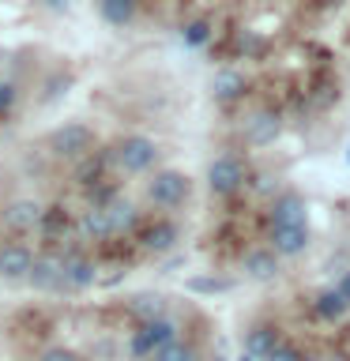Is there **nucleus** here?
I'll use <instances>...</instances> for the list:
<instances>
[{
  "mask_svg": "<svg viewBox=\"0 0 350 361\" xmlns=\"http://www.w3.org/2000/svg\"><path fill=\"white\" fill-rule=\"evenodd\" d=\"M335 290H339V298H343V301L350 305V271H346L343 279H339V286H335Z\"/></svg>",
  "mask_w": 350,
  "mask_h": 361,
  "instance_id": "31",
  "label": "nucleus"
},
{
  "mask_svg": "<svg viewBox=\"0 0 350 361\" xmlns=\"http://www.w3.org/2000/svg\"><path fill=\"white\" fill-rule=\"evenodd\" d=\"M188 290H192V293H222V290H230V282H226V279L196 275V279H188Z\"/></svg>",
  "mask_w": 350,
  "mask_h": 361,
  "instance_id": "25",
  "label": "nucleus"
},
{
  "mask_svg": "<svg viewBox=\"0 0 350 361\" xmlns=\"http://www.w3.org/2000/svg\"><path fill=\"white\" fill-rule=\"evenodd\" d=\"M177 226L174 222H155V226H147L143 237H140V245L147 248V252H169V248L177 245Z\"/></svg>",
  "mask_w": 350,
  "mask_h": 361,
  "instance_id": "18",
  "label": "nucleus"
},
{
  "mask_svg": "<svg viewBox=\"0 0 350 361\" xmlns=\"http://www.w3.org/2000/svg\"><path fill=\"white\" fill-rule=\"evenodd\" d=\"M102 19L113 23V27H124L132 16H135V0H102Z\"/></svg>",
  "mask_w": 350,
  "mask_h": 361,
  "instance_id": "22",
  "label": "nucleus"
},
{
  "mask_svg": "<svg viewBox=\"0 0 350 361\" xmlns=\"http://www.w3.org/2000/svg\"><path fill=\"white\" fill-rule=\"evenodd\" d=\"M49 4H64V0H49Z\"/></svg>",
  "mask_w": 350,
  "mask_h": 361,
  "instance_id": "34",
  "label": "nucleus"
},
{
  "mask_svg": "<svg viewBox=\"0 0 350 361\" xmlns=\"http://www.w3.org/2000/svg\"><path fill=\"white\" fill-rule=\"evenodd\" d=\"M174 338H177V324L169 320V316H155V320H143L132 331L128 354L132 357H155V350H162L166 343H174Z\"/></svg>",
  "mask_w": 350,
  "mask_h": 361,
  "instance_id": "1",
  "label": "nucleus"
},
{
  "mask_svg": "<svg viewBox=\"0 0 350 361\" xmlns=\"http://www.w3.org/2000/svg\"><path fill=\"white\" fill-rule=\"evenodd\" d=\"M76 237L79 241H106L109 233V222H106V211L102 207H87L83 214H79V222H76Z\"/></svg>",
  "mask_w": 350,
  "mask_h": 361,
  "instance_id": "16",
  "label": "nucleus"
},
{
  "mask_svg": "<svg viewBox=\"0 0 350 361\" xmlns=\"http://www.w3.org/2000/svg\"><path fill=\"white\" fill-rule=\"evenodd\" d=\"M38 233L45 237V241H64L68 233H72V219H68L64 207H45L42 219H38Z\"/></svg>",
  "mask_w": 350,
  "mask_h": 361,
  "instance_id": "17",
  "label": "nucleus"
},
{
  "mask_svg": "<svg viewBox=\"0 0 350 361\" xmlns=\"http://www.w3.org/2000/svg\"><path fill=\"white\" fill-rule=\"evenodd\" d=\"M211 94H215V102H237L245 94V75L237 72V68H222V72H215V79H211Z\"/></svg>",
  "mask_w": 350,
  "mask_h": 361,
  "instance_id": "15",
  "label": "nucleus"
},
{
  "mask_svg": "<svg viewBox=\"0 0 350 361\" xmlns=\"http://www.w3.org/2000/svg\"><path fill=\"white\" fill-rule=\"evenodd\" d=\"M245 180H248V169L237 154H219L207 166V188L215 196H234V192L245 188Z\"/></svg>",
  "mask_w": 350,
  "mask_h": 361,
  "instance_id": "2",
  "label": "nucleus"
},
{
  "mask_svg": "<svg viewBox=\"0 0 350 361\" xmlns=\"http://www.w3.org/2000/svg\"><path fill=\"white\" fill-rule=\"evenodd\" d=\"M106 162H109L106 154H102V158H90V154L79 158V169H76L79 185H98V180H102V166H106Z\"/></svg>",
  "mask_w": 350,
  "mask_h": 361,
  "instance_id": "24",
  "label": "nucleus"
},
{
  "mask_svg": "<svg viewBox=\"0 0 350 361\" xmlns=\"http://www.w3.org/2000/svg\"><path fill=\"white\" fill-rule=\"evenodd\" d=\"M346 309H350V305L339 298V290H320V293L313 298V312L320 316V320H339Z\"/></svg>",
  "mask_w": 350,
  "mask_h": 361,
  "instance_id": "20",
  "label": "nucleus"
},
{
  "mask_svg": "<svg viewBox=\"0 0 350 361\" xmlns=\"http://www.w3.org/2000/svg\"><path fill=\"white\" fill-rule=\"evenodd\" d=\"M155 361H200V354H196L188 343L174 338V343H166L162 350H155Z\"/></svg>",
  "mask_w": 350,
  "mask_h": 361,
  "instance_id": "23",
  "label": "nucleus"
},
{
  "mask_svg": "<svg viewBox=\"0 0 350 361\" xmlns=\"http://www.w3.org/2000/svg\"><path fill=\"white\" fill-rule=\"evenodd\" d=\"M98 279L95 259L79 256V252H64V271H61V290H87Z\"/></svg>",
  "mask_w": 350,
  "mask_h": 361,
  "instance_id": "10",
  "label": "nucleus"
},
{
  "mask_svg": "<svg viewBox=\"0 0 350 361\" xmlns=\"http://www.w3.org/2000/svg\"><path fill=\"white\" fill-rule=\"evenodd\" d=\"M42 203H34V200H16V203H8L4 207V230L8 233H30V230H38V219H42Z\"/></svg>",
  "mask_w": 350,
  "mask_h": 361,
  "instance_id": "9",
  "label": "nucleus"
},
{
  "mask_svg": "<svg viewBox=\"0 0 350 361\" xmlns=\"http://www.w3.org/2000/svg\"><path fill=\"white\" fill-rule=\"evenodd\" d=\"M309 241V226H271V248L279 256H301Z\"/></svg>",
  "mask_w": 350,
  "mask_h": 361,
  "instance_id": "12",
  "label": "nucleus"
},
{
  "mask_svg": "<svg viewBox=\"0 0 350 361\" xmlns=\"http://www.w3.org/2000/svg\"><path fill=\"white\" fill-rule=\"evenodd\" d=\"M102 211H106V222H109V233H113V237L135 230V222H140V207H135L128 196H121V192H117V196H113Z\"/></svg>",
  "mask_w": 350,
  "mask_h": 361,
  "instance_id": "11",
  "label": "nucleus"
},
{
  "mask_svg": "<svg viewBox=\"0 0 350 361\" xmlns=\"http://www.w3.org/2000/svg\"><path fill=\"white\" fill-rule=\"evenodd\" d=\"M61 271H64V252H42L34 256L27 282L34 290H61Z\"/></svg>",
  "mask_w": 350,
  "mask_h": 361,
  "instance_id": "7",
  "label": "nucleus"
},
{
  "mask_svg": "<svg viewBox=\"0 0 350 361\" xmlns=\"http://www.w3.org/2000/svg\"><path fill=\"white\" fill-rule=\"evenodd\" d=\"M16 98H19V90H16V83H0V117H8L11 113V106H16Z\"/></svg>",
  "mask_w": 350,
  "mask_h": 361,
  "instance_id": "29",
  "label": "nucleus"
},
{
  "mask_svg": "<svg viewBox=\"0 0 350 361\" xmlns=\"http://www.w3.org/2000/svg\"><path fill=\"white\" fill-rule=\"evenodd\" d=\"M275 346H279V331L271 324H260V327H253V331L245 335V354H253L256 361H264Z\"/></svg>",
  "mask_w": 350,
  "mask_h": 361,
  "instance_id": "19",
  "label": "nucleus"
},
{
  "mask_svg": "<svg viewBox=\"0 0 350 361\" xmlns=\"http://www.w3.org/2000/svg\"><path fill=\"white\" fill-rule=\"evenodd\" d=\"M79 361H87V357H79Z\"/></svg>",
  "mask_w": 350,
  "mask_h": 361,
  "instance_id": "36",
  "label": "nucleus"
},
{
  "mask_svg": "<svg viewBox=\"0 0 350 361\" xmlns=\"http://www.w3.org/2000/svg\"><path fill=\"white\" fill-rule=\"evenodd\" d=\"M271 226H309V207L298 192H279L271 203Z\"/></svg>",
  "mask_w": 350,
  "mask_h": 361,
  "instance_id": "8",
  "label": "nucleus"
},
{
  "mask_svg": "<svg viewBox=\"0 0 350 361\" xmlns=\"http://www.w3.org/2000/svg\"><path fill=\"white\" fill-rule=\"evenodd\" d=\"M42 361H79L72 350H64V346H53V350H45L42 354Z\"/></svg>",
  "mask_w": 350,
  "mask_h": 361,
  "instance_id": "30",
  "label": "nucleus"
},
{
  "mask_svg": "<svg viewBox=\"0 0 350 361\" xmlns=\"http://www.w3.org/2000/svg\"><path fill=\"white\" fill-rule=\"evenodd\" d=\"M49 147H53V154H61V158H83L90 154V147H95V135H90L87 124H61L53 135H49Z\"/></svg>",
  "mask_w": 350,
  "mask_h": 361,
  "instance_id": "5",
  "label": "nucleus"
},
{
  "mask_svg": "<svg viewBox=\"0 0 350 361\" xmlns=\"http://www.w3.org/2000/svg\"><path fill=\"white\" fill-rule=\"evenodd\" d=\"M128 309H132L135 320L143 324V320H155V316H166V301L158 298V293H140V298H135Z\"/></svg>",
  "mask_w": 350,
  "mask_h": 361,
  "instance_id": "21",
  "label": "nucleus"
},
{
  "mask_svg": "<svg viewBox=\"0 0 350 361\" xmlns=\"http://www.w3.org/2000/svg\"><path fill=\"white\" fill-rule=\"evenodd\" d=\"M117 196V188L113 185H87V200H90V207H106V203Z\"/></svg>",
  "mask_w": 350,
  "mask_h": 361,
  "instance_id": "27",
  "label": "nucleus"
},
{
  "mask_svg": "<svg viewBox=\"0 0 350 361\" xmlns=\"http://www.w3.org/2000/svg\"><path fill=\"white\" fill-rule=\"evenodd\" d=\"M282 135V117L275 109H260L245 121V143L248 147H271Z\"/></svg>",
  "mask_w": 350,
  "mask_h": 361,
  "instance_id": "6",
  "label": "nucleus"
},
{
  "mask_svg": "<svg viewBox=\"0 0 350 361\" xmlns=\"http://www.w3.org/2000/svg\"><path fill=\"white\" fill-rule=\"evenodd\" d=\"M30 264H34V252L27 245H4L0 248V279L23 282L30 275Z\"/></svg>",
  "mask_w": 350,
  "mask_h": 361,
  "instance_id": "13",
  "label": "nucleus"
},
{
  "mask_svg": "<svg viewBox=\"0 0 350 361\" xmlns=\"http://www.w3.org/2000/svg\"><path fill=\"white\" fill-rule=\"evenodd\" d=\"M113 158H117V166L124 173H147L158 158V147H155V140H147V135H128V140L113 151Z\"/></svg>",
  "mask_w": 350,
  "mask_h": 361,
  "instance_id": "4",
  "label": "nucleus"
},
{
  "mask_svg": "<svg viewBox=\"0 0 350 361\" xmlns=\"http://www.w3.org/2000/svg\"><path fill=\"white\" fill-rule=\"evenodd\" d=\"M207 38H211V23L207 19H196V23L185 27V42L188 45H207Z\"/></svg>",
  "mask_w": 350,
  "mask_h": 361,
  "instance_id": "26",
  "label": "nucleus"
},
{
  "mask_svg": "<svg viewBox=\"0 0 350 361\" xmlns=\"http://www.w3.org/2000/svg\"><path fill=\"white\" fill-rule=\"evenodd\" d=\"M245 275L256 279V282H271L279 275V252L275 248H253V252L245 256Z\"/></svg>",
  "mask_w": 350,
  "mask_h": 361,
  "instance_id": "14",
  "label": "nucleus"
},
{
  "mask_svg": "<svg viewBox=\"0 0 350 361\" xmlns=\"http://www.w3.org/2000/svg\"><path fill=\"white\" fill-rule=\"evenodd\" d=\"M241 361H256V357H253V354H241Z\"/></svg>",
  "mask_w": 350,
  "mask_h": 361,
  "instance_id": "32",
  "label": "nucleus"
},
{
  "mask_svg": "<svg viewBox=\"0 0 350 361\" xmlns=\"http://www.w3.org/2000/svg\"><path fill=\"white\" fill-rule=\"evenodd\" d=\"M192 192V180L185 173H177V169H162V173L151 177V185H147V196H151V203H158V207H181V203L188 200Z\"/></svg>",
  "mask_w": 350,
  "mask_h": 361,
  "instance_id": "3",
  "label": "nucleus"
},
{
  "mask_svg": "<svg viewBox=\"0 0 350 361\" xmlns=\"http://www.w3.org/2000/svg\"><path fill=\"white\" fill-rule=\"evenodd\" d=\"M264 361H305V354H301L298 346H286V343H279V346L271 350V354H267Z\"/></svg>",
  "mask_w": 350,
  "mask_h": 361,
  "instance_id": "28",
  "label": "nucleus"
},
{
  "mask_svg": "<svg viewBox=\"0 0 350 361\" xmlns=\"http://www.w3.org/2000/svg\"><path fill=\"white\" fill-rule=\"evenodd\" d=\"M346 162H350V147H346Z\"/></svg>",
  "mask_w": 350,
  "mask_h": 361,
  "instance_id": "35",
  "label": "nucleus"
},
{
  "mask_svg": "<svg viewBox=\"0 0 350 361\" xmlns=\"http://www.w3.org/2000/svg\"><path fill=\"white\" fill-rule=\"evenodd\" d=\"M324 4H339V0H324Z\"/></svg>",
  "mask_w": 350,
  "mask_h": 361,
  "instance_id": "33",
  "label": "nucleus"
}]
</instances>
